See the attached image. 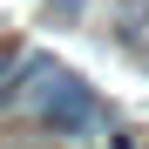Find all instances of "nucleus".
I'll use <instances>...</instances> for the list:
<instances>
[{
    "mask_svg": "<svg viewBox=\"0 0 149 149\" xmlns=\"http://www.w3.org/2000/svg\"><path fill=\"white\" fill-rule=\"evenodd\" d=\"M34 68H41V54H27V47H20V54H0V109L20 102V88H27Z\"/></svg>",
    "mask_w": 149,
    "mask_h": 149,
    "instance_id": "f257e3e1",
    "label": "nucleus"
}]
</instances>
